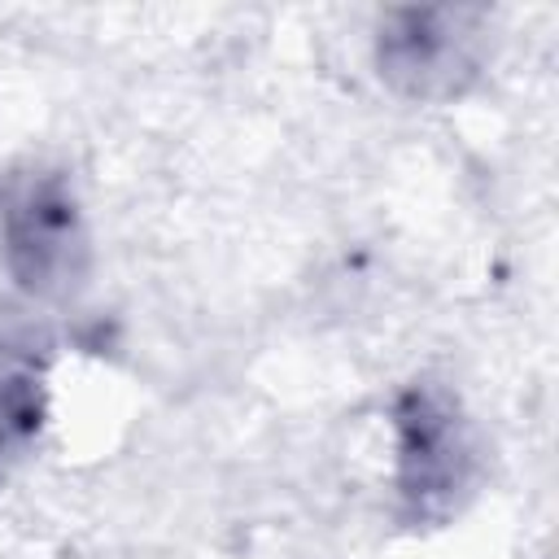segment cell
<instances>
[{"label":"cell","instance_id":"obj_1","mask_svg":"<svg viewBox=\"0 0 559 559\" xmlns=\"http://www.w3.org/2000/svg\"><path fill=\"white\" fill-rule=\"evenodd\" d=\"M0 258L9 280L44 301L70 297L87 280L92 245L79 197L61 170L22 166L0 183Z\"/></svg>","mask_w":559,"mask_h":559},{"label":"cell","instance_id":"obj_2","mask_svg":"<svg viewBox=\"0 0 559 559\" xmlns=\"http://www.w3.org/2000/svg\"><path fill=\"white\" fill-rule=\"evenodd\" d=\"M489 57V17L467 4H406L376 26L380 79L419 105H445L476 87Z\"/></svg>","mask_w":559,"mask_h":559},{"label":"cell","instance_id":"obj_3","mask_svg":"<svg viewBox=\"0 0 559 559\" xmlns=\"http://www.w3.org/2000/svg\"><path fill=\"white\" fill-rule=\"evenodd\" d=\"M393 489L406 524H441L476 480V437L441 384H406L393 402Z\"/></svg>","mask_w":559,"mask_h":559},{"label":"cell","instance_id":"obj_4","mask_svg":"<svg viewBox=\"0 0 559 559\" xmlns=\"http://www.w3.org/2000/svg\"><path fill=\"white\" fill-rule=\"evenodd\" d=\"M44 397L31 376H4L0 380V450H17L39 432Z\"/></svg>","mask_w":559,"mask_h":559}]
</instances>
